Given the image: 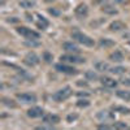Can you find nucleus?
I'll use <instances>...</instances> for the list:
<instances>
[{"label": "nucleus", "mask_w": 130, "mask_h": 130, "mask_svg": "<svg viewBox=\"0 0 130 130\" xmlns=\"http://www.w3.org/2000/svg\"><path fill=\"white\" fill-rule=\"evenodd\" d=\"M116 2H118V3H125L126 0H116Z\"/></svg>", "instance_id": "37"}, {"label": "nucleus", "mask_w": 130, "mask_h": 130, "mask_svg": "<svg viewBox=\"0 0 130 130\" xmlns=\"http://www.w3.org/2000/svg\"><path fill=\"white\" fill-rule=\"evenodd\" d=\"M125 67H113V68H109V72L115 75H120L122 73H125Z\"/></svg>", "instance_id": "23"}, {"label": "nucleus", "mask_w": 130, "mask_h": 130, "mask_svg": "<svg viewBox=\"0 0 130 130\" xmlns=\"http://www.w3.org/2000/svg\"><path fill=\"white\" fill-rule=\"evenodd\" d=\"M7 21H8V22H18L20 20H18L17 17H12V18H8Z\"/></svg>", "instance_id": "35"}, {"label": "nucleus", "mask_w": 130, "mask_h": 130, "mask_svg": "<svg viewBox=\"0 0 130 130\" xmlns=\"http://www.w3.org/2000/svg\"><path fill=\"white\" fill-rule=\"evenodd\" d=\"M85 77L87 81H96V79H99V77H98V74L94 72V70H87L85 73Z\"/></svg>", "instance_id": "22"}, {"label": "nucleus", "mask_w": 130, "mask_h": 130, "mask_svg": "<svg viewBox=\"0 0 130 130\" xmlns=\"http://www.w3.org/2000/svg\"><path fill=\"white\" fill-rule=\"evenodd\" d=\"M42 59L44 60L47 64H50V62H52V60H53V56H52V53H51V52H48V51H44V52H43V55H42Z\"/></svg>", "instance_id": "26"}, {"label": "nucleus", "mask_w": 130, "mask_h": 130, "mask_svg": "<svg viewBox=\"0 0 130 130\" xmlns=\"http://www.w3.org/2000/svg\"><path fill=\"white\" fill-rule=\"evenodd\" d=\"M16 31L18 32L20 35L25 37L29 40H39L40 39V34L38 31H34V30H31V29H29L26 26H20V27L16 29Z\"/></svg>", "instance_id": "3"}, {"label": "nucleus", "mask_w": 130, "mask_h": 130, "mask_svg": "<svg viewBox=\"0 0 130 130\" xmlns=\"http://www.w3.org/2000/svg\"><path fill=\"white\" fill-rule=\"evenodd\" d=\"M96 118L102 122H111V121H115V113L111 112V111H99L96 113Z\"/></svg>", "instance_id": "7"}, {"label": "nucleus", "mask_w": 130, "mask_h": 130, "mask_svg": "<svg viewBox=\"0 0 130 130\" xmlns=\"http://www.w3.org/2000/svg\"><path fill=\"white\" fill-rule=\"evenodd\" d=\"M48 13L52 14V16H55V17H59L61 14L60 9H56V8H48Z\"/></svg>", "instance_id": "28"}, {"label": "nucleus", "mask_w": 130, "mask_h": 130, "mask_svg": "<svg viewBox=\"0 0 130 130\" xmlns=\"http://www.w3.org/2000/svg\"><path fill=\"white\" fill-rule=\"evenodd\" d=\"M108 59H109L111 61H113V62H121V61H124V53L117 50V51L112 52Z\"/></svg>", "instance_id": "16"}, {"label": "nucleus", "mask_w": 130, "mask_h": 130, "mask_svg": "<svg viewBox=\"0 0 130 130\" xmlns=\"http://www.w3.org/2000/svg\"><path fill=\"white\" fill-rule=\"evenodd\" d=\"M5 2H7V0H0V3H2V5H3V4H4Z\"/></svg>", "instance_id": "38"}, {"label": "nucleus", "mask_w": 130, "mask_h": 130, "mask_svg": "<svg viewBox=\"0 0 130 130\" xmlns=\"http://www.w3.org/2000/svg\"><path fill=\"white\" fill-rule=\"evenodd\" d=\"M44 111H43L42 107H31L30 109L27 111V116L30 118H38V117H42Z\"/></svg>", "instance_id": "13"}, {"label": "nucleus", "mask_w": 130, "mask_h": 130, "mask_svg": "<svg viewBox=\"0 0 130 130\" xmlns=\"http://www.w3.org/2000/svg\"><path fill=\"white\" fill-rule=\"evenodd\" d=\"M113 127L115 129H126L127 126L125 122H116V124H113Z\"/></svg>", "instance_id": "30"}, {"label": "nucleus", "mask_w": 130, "mask_h": 130, "mask_svg": "<svg viewBox=\"0 0 130 130\" xmlns=\"http://www.w3.org/2000/svg\"><path fill=\"white\" fill-rule=\"evenodd\" d=\"M89 105H90V102L87 100V98H85V99H79L77 102V107H79V108H86Z\"/></svg>", "instance_id": "27"}, {"label": "nucleus", "mask_w": 130, "mask_h": 130, "mask_svg": "<svg viewBox=\"0 0 130 130\" xmlns=\"http://www.w3.org/2000/svg\"><path fill=\"white\" fill-rule=\"evenodd\" d=\"M100 83L107 89H116L117 85H118V82L116 79L108 77V75H103V77H100Z\"/></svg>", "instance_id": "10"}, {"label": "nucleus", "mask_w": 130, "mask_h": 130, "mask_svg": "<svg viewBox=\"0 0 130 130\" xmlns=\"http://www.w3.org/2000/svg\"><path fill=\"white\" fill-rule=\"evenodd\" d=\"M61 62H67V64H83L86 60L81 56H78L77 53H65V55L60 56Z\"/></svg>", "instance_id": "4"}, {"label": "nucleus", "mask_w": 130, "mask_h": 130, "mask_svg": "<svg viewBox=\"0 0 130 130\" xmlns=\"http://www.w3.org/2000/svg\"><path fill=\"white\" fill-rule=\"evenodd\" d=\"M102 12H104L105 14H117L118 10L112 4H103L102 5Z\"/></svg>", "instance_id": "17"}, {"label": "nucleus", "mask_w": 130, "mask_h": 130, "mask_svg": "<svg viewBox=\"0 0 130 130\" xmlns=\"http://www.w3.org/2000/svg\"><path fill=\"white\" fill-rule=\"evenodd\" d=\"M116 46V42L112 39H108V38H102L99 40V47L100 48H111Z\"/></svg>", "instance_id": "15"}, {"label": "nucleus", "mask_w": 130, "mask_h": 130, "mask_svg": "<svg viewBox=\"0 0 130 130\" xmlns=\"http://www.w3.org/2000/svg\"><path fill=\"white\" fill-rule=\"evenodd\" d=\"M24 62L27 65V67H35V65H38L40 62V59L35 52H29L24 57Z\"/></svg>", "instance_id": "8"}, {"label": "nucleus", "mask_w": 130, "mask_h": 130, "mask_svg": "<svg viewBox=\"0 0 130 130\" xmlns=\"http://www.w3.org/2000/svg\"><path fill=\"white\" fill-rule=\"evenodd\" d=\"M55 69L59 72V73H64V74H69V75H73V74H77L78 70L68 65L67 62H60V64H56L55 65Z\"/></svg>", "instance_id": "5"}, {"label": "nucleus", "mask_w": 130, "mask_h": 130, "mask_svg": "<svg viewBox=\"0 0 130 130\" xmlns=\"http://www.w3.org/2000/svg\"><path fill=\"white\" fill-rule=\"evenodd\" d=\"M109 31H121L126 29V25L122 22V21H113V22L109 24Z\"/></svg>", "instance_id": "14"}, {"label": "nucleus", "mask_w": 130, "mask_h": 130, "mask_svg": "<svg viewBox=\"0 0 130 130\" xmlns=\"http://www.w3.org/2000/svg\"><path fill=\"white\" fill-rule=\"evenodd\" d=\"M72 94H73V91H72L70 86H65V87H62V89H60L56 92L52 94V99L55 102H57V103L65 102L67 99H69V98L72 96Z\"/></svg>", "instance_id": "1"}, {"label": "nucleus", "mask_w": 130, "mask_h": 130, "mask_svg": "<svg viewBox=\"0 0 130 130\" xmlns=\"http://www.w3.org/2000/svg\"><path fill=\"white\" fill-rule=\"evenodd\" d=\"M42 121H43V124H46V125H56V124L60 122V117H59L57 115L47 113V115L43 116Z\"/></svg>", "instance_id": "11"}, {"label": "nucleus", "mask_w": 130, "mask_h": 130, "mask_svg": "<svg viewBox=\"0 0 130 130\" xmlns=\"http://www.w3.org/2000/svg\"><path fill=\"white\" fill-rule=\"evenodd\" d=\"M74 14H75V17L79 18V20L87 17V14H89V7L86 4H78L77 7H75V9H74Z\"/></svg>", "instance_id": "9"}, {"label": "nucleus", "mask_w": 130, "mask_h": 130, "mask_svg": "<svg viewBox=\"0 0 130 130\" xmlns=\"http://www.w3.org/2000/svg\"><path fill=\"white\" fill-rule=\"evenodd\" d=\"M98 127H99V129H115L113 125H108V124H102V125H99Z\"/></svg>", "instance_id": "32"}, {"label": "nucleus", "mask_w": 130, "mask_h": 130, "mask_svg": "<svg viewBox=\"0 0 130 130\" xmlns=\"http://www.w3.org/2000/svg\"><path fill=\"white\" fill-rule=\"evenodd\" d=\"M62 50L68 53H79V51H81L79 47L73 42H65L62 44Z\"/></svg>", "instance_id": "12"}, {"label": "nucleus", "mask_w": 130, "mask_h": 130, "mask_svg": "<svg viewBox=\"0 0 130 130\" xmlns=\"http://www.w3.org/2000/svg\"><path fill=\"white\" fill-rule=\"evenodd\" d=\"M77 86H79V87H89V83H87V82L78 81V82H77Z\"/></svg>", "instance_id": "34"}, {"label": "nucleus", "mask_w": 130, "mask_h": 130, "mask_svg": "<svg viewBox=\"0 0 130 130\" xmlns=\"http://www.w3.org/2000/svg\"><path fill=\"white\" fill-rule=\"evenodd\" d=\"M94 68L98 72H107V70H109V65H108V62H105V61H95Z\"/></svg>", "instance_id": "18"}, {"label": "nucleus", "mask_w": 130, "mask_h": 130, "mask_svg": "<svg viewBox=\"0 0 130 130\" xmlns=\"http://www.w3.org/2000/svg\"><path fill=\"white\" fill-rule=\"evenodd\" d=\"M20 7L25 9H30L35 7V3H32L31 0H22V2H20Z\"/></svg>", "instance_id": "24"}, {"label": "nucleus", "mask_w": 130, "mask_h": 130, "mask_svg": "<svg viewBox=\"0 0 130 130\" xmlns=\"http://www.w3.org/2000/svg\"><path fill=\"white\" fill-rule=\"evenodd\" d=\"M116 96L122 99V100H125V102H130V91L129 90H117Z\"/></svg>", "instance_id": "20"}, {"label": "nucleus", "mask_w": 130, "mask_h": 130, "mask_svg": "<svg viewBox=\"0 0 130 130\" xmlns=\"http://www.w3.org/2000/svg\"><path fill=\"white\" fill-rule=\"evenodd\" d=\"M78 118V115L77 113H70V115H68L67 116V121L68 122H73V121H75Z\"/></svg>", "instance_id": "29"}, {"label": "nucleus", "mask_w": 130, "mask_h": 130, "mask_svg": "<svg viewBox=\"0 0 130 130\" xmlns=\"http://www.w3.org/2000/svg\"><path fill=\"white\" fill-rule=\"evenodd\" d=\"M103 2H107V0H94L92 4H94V5H98V4H100V3H103Z\"/></svg>", "instance_id": "36"}, {"label": "nucleus", "mask_w": 130, "mask_h": 130, "mask_svg": "<svg viewBox=\"0 0 130 130\" xmlns=\"http://www.w3.org/2000/svg\"><path fill=\"white\" fill-rule=\"evenodd\" d=\"M2 103L5 105V107H10V108H16L17 104L14 103V100L9 99V98H2Z\"/></svg>", "instance_id": "25"}, {"label": "nucleus", "mask_w": 130, "mask_h": 130, "mask_svg": "<svg viewBox=\"0 0 130 130\" xmlns=\"http://www.w3.org/2000/svg\"><path fill=\"white\" fill-rule=\"evenodd\" d=\"M129 44H130V42H129Z\"/></svg>", "instance_id": "39"}, {"label": "nucleus", "mask_w": 130, "mask_h": 130, "mask_svg": "<svg viewBox=\"0 0 130 130\" xmlns=\"http://www.w3.org/2000/svg\"><path fill=\"white\" fill-rule=\"evenodd\" d=\"M72 38L74 40H77L78 43H81V44L86 46V47H94L95 46L94 39L90 38L89 35L83 34V32H81V31H73L72 32Z\"/></svg>", "instance_id": "2"}, {"label": "nucleus", "mask_w": 130, "mask_h": 130, "mask_svg": "<svg viewBox=\"0 0 130 130\" xmlns=\"http://www.w3.org/2000/svg\"><path fill=\"white\" fill-rule=\"evenodd\" d=\"M38 16V18H39V21L37 22V26H38V29H42V30H46L48 26H50V22H48V20L47 18H44L42 14H37Z\"/></svg>", "instance_id": "19"}, {"label": "nucleus", "mask_w": 130, "mask_h": 130, "mask_svg": "<svg viewBox=\"0 0 130 130\" xmlns=\"http://www.w3.org/2000/svg\"><path fill=\"white\" fill-rule=\"evenodd\" d=\"M77 96H78V98H89L90 94H89V92H82V91H79V92H77Z\"/></svg>", "instance_id": "33"}, {"label": "nucleus", "mask_w": 130, "mask_h": 130, "mask_svg": "<svg viewBox=\"0 0 130 130\" xmlns=\"http://www.w3.org/2000/svg\"><path fill=\"white\" fill-rule=\"evenodd\" d=\"M16 98H17L20 102H22V103H25V104H32V103L37 102V95H35V94H31V92L17 94Z\"/></svg>", "instance_id": "6"}, {"label": "nucleus", "mask_w": 130, "mask_h": 130, "mask_svg": "<svg viewBox=\"0 0 130 130\" xmlns=\"http://www.w3.org/2000/svg\"><path fill=\"white\" fill-rule=\"evenodd\" d=\"M112 111L113 112H118V113H122V115H129L130 113V108H127L125 105H113Z\"/></svg>", "instance_id": "21"}, {"label": "nucleus", "mask_w": 130, "mask_h": 130, "mask_svg": "<svg viewBox=\"0 0 130 130\" xmlns=\"http://www.w3.org/2000/svg\"><path fill=\"white\" fill-rule=\"evenodd\" d=\"M120 83H122L124 86H127V87H130V78H121V79H120Z\"/></svg>", "instance_id": "31"}]
</instances>
